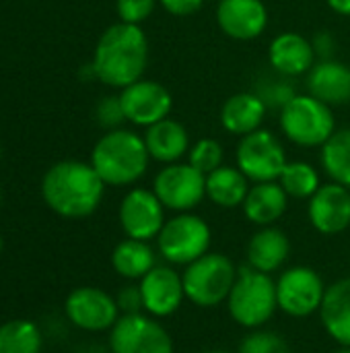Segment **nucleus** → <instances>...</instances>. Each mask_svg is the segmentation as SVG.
Listing matches in <instances>:
<instances>
[{
  "instance_id": "7",
  "label": "nucleus",
  "mask_w": 350,
  "mask_h": 353,
  "mask_svg": "<svg viewBox=\"0 0 350 353\" xmlns=\"http://www.w3.org/2000/svg\"><path fill=\"white\" fill-rule=\"evenodd\" d=\"M208 223L194 213H179L165 221L157 236L161 256L171 265H190L204 256L210 246Z\"/></svg>"
},
{
  "instance_id": "5",
  "label": "nucleus",
  "mask_w": 350,
  "mask_h": 353,
  "mask_svg": "<svg viewBox=\"0 0 350 353\" xmlns=\"http://www.w3.org/2000/svg\"><path fill=\"white\" fill-rule=\"evenodd\" d=\"M237 273L239 271L229 256L221 252H206L198 261L190 263L182 275L186 298L200 308L219 306L221 302H227Z\"/></svg>"
},
{
  "instance_id": "32",
  "label": "nucleus",
  "mask_w": 350,
  "mask_h": 353,
  "mask_svg": "<svg viewBox=\"0 0 350 353\" xmlns=\"http://www.w3.org/2000/svg\"><path fill=\"white\" fill-rule=\"evenodd\" d=\"M258 95L266 103V108H278V110H283L297 93H295V89H293L291 83H287L283 79H270L266 85H262L258 89Z\"/></svg>"
},
{
  "instance_id": "9",
  "label": "nucleus",
  "mask_w": 350,
  "mask_h": 353,
  "mask_svg": "<svg viewBox=\"0 0 350 353\" xmlns=\"http://www.w3.org/2000/svg\"><path fill=\"white\" fill-rule=\"evenodd\" d=\"M324 296V279L311 267H291L276 281L278 308L295 319H305L320 312Z\"/></svg>"
},
{
  "instance_id": "13",
  "label": "nucleus",
  "mask_w": 350,
  "mask_h": 353,
  "mask_svg": "<svg viewBox=\"0 0 350 353\" xmlns=\"http://www.w3.org/2000/svg\"><path fill=\"white\" fill-rule=\"evenodd\" d=\"M68 321L83 331H107L118 323V302L99 288H76L66 298Z\"/></svg>"
},
{
  "instance_id": "33",
  "label": "nucleus",
  "mask_w": 350,
  "mask_h": 353,
  "mask_svg": "<svg viewBox=\"0 0 350 353\" xmlns=\"http://www.w3.org/2000/svg\"><path fill=\"white\" fill-rule=\"evenodd\" d=\"M157 0H116V10L122 19V23L140 25L151 17L155 10Z\"/></svg>"
},
{
  "instance_id": "11",
  "label": "nucleus",
  "mask_w": 350,
  "mask_h": 353,
  "mask_svg": "<svg viewBox=\"0 0 350 353\" xmlns=\"http://www.w3.org/2000/svg\"><path fill=\"white\" fill-rule=\"evenodd\" d=\"M111 353H173V341L165 327L151 316L124 314L109 333Z\"/></svg>"
},
{
  "instance_id": "23",
  "label": "nucleus",
  "mask_w": 350,
  "mask_h": 353,
  "mask_svg": "<svg viewBox=\"0 0 350 353\" xmlns=\"http://www.w3.org/2000/svg\"><path fill=\"white\" fill-rule=\"evenodd\" d=\"M287 203H289V194L283 190L278 182H258L256 186L250 188L241 207L252 223L266 228L276 223L285 215Z\"/></svg>"
},
{
  "instance_id": "26",
  "label": "nucleus",
  "mask_w": 350,
  "mask_h": 353,
  "mask_svg": "<svg viewBox=\"0 0 350 353\" xmlns=\"http://www.w3.org/2000/svg\"><path fill=\"white\" fill-rule=\"evenodd\" d=\"M111 267L126 279H142L151 269L157 267L155 250L142 240H124L111 252Z\"/></svg>"
},
{
  "instance_id": "14",
  "label": "nucleus",
  "mask_w": 350,
  "mask_h": 353,
  "mask_svg": "<svg viewBox=\"0 0 350 353\" xmlns=\"http://www.w3.org/2000/svg\"><path fill=\"white\" fill-rule=\"evenodd\" d=\"M120 101L126 120L146 128L165 120L173 105L171 93L161 83L144 79L122 89Z\"/></svg>"
},
{
  "instance_id": "38",
  "label": "nucleus",
  "mask_w": 350,
  "mask_h": 353,
  "mask_svg": "<svg viewBox=\"0 0 350 353\" xmlns=\"http://www.w3.org/2000/svg\"><path fill=\"white\" fill-rule=\"evenodd\" d=\"M328 6L338 14L350 17V0H328Z\"/></svg>"
},
{
  "instance_id": "6",
  "label": "nucleus",
  "mask_w": 350,
  "mask_h": 353,
  "mask_svg": "<svg viewBox=\"0 0 350 353\" xmlns=\"http://www.w3.org/2000/svg\"><path fill=\"white\" fill-rule=\"evenodd\" d=\"M281 128L299 147H322L334 134V116L318 97L295 95L281 110Z\"/></svg>"
},
{
  "instance_id": "34",
  "label": "nucleus",
  "mask_w": 350,
  "mask_h": 353,
  "mask_svg": "<svg viewBox=\"0 0 350 353\" xmlns=\"http://www.w3.org/2000/svg\"><path fill=\"white\" fill-rule=\"evenodd\" d=\"M95 118H97V122H99L103 128L116 130L118 124H122V122L126 120L120 97H113V95H111V97H103V99L97 103Z\"/></svg>"
},
{
  "instance_id": "1",
  "label": "nucleus",
  "mask_w": 350,
  "mask_h": 353,
  "mask_svg": "<svg viewBox=\"0 0 350 353\" xmlns=\"http://www.w3.org/2000/svg\"><path fill=\"white\" fill-rule=\"evenodd\" d=\"M103 190L105 182L95 168L76 159L54 163L41 180L45 205L68 219H83L95 213L103 199Z\"/></svg>"
},
{
  "instance_id": "19",
  "label": "nucleus",
  "mask_w": 350,
  "mask_h": 353,
  "mask_svg": "<svg viewBox=\"0 0 350 353\" xmlns=\"http://www.w3.org/2000/svg\"><path fill=\"white\" fill-rule=\"evenodd\" d=\"M309 95L328 105H342L350 101V68L338 60H322L309 70Z\"/></svg>"
},
{
  "instance_id": "30",
  "label": "nucleus",
  "mask_w": 350,
  "mask_h": 353,
  "mask_svg": "<svg viewBox=\"0 0 350 353\" xmlns=\"http://www.w3.org/2000/svg\"><path fill=\"white\" fill-rule=\"evenodd\" d=\"M190 165H194L204 176L219 170L223 165V147H221V143H217L215 139H200L190 149Z\"/></svg>"
},
{
  "instance_id": "22",
  "label": "nucleus",
  "mask_w": 350,
  "mask_h": 353,
  "mask_svg": "<svg viewBox=\"0 0 350 353\" xmlns=\"http://www.w3.org/2000/svg\"><path fill=\"white\" fill-rule=\"evenodd\" d=\"M142 139L149 149V155L167 165L177 163L190 147L188 130L184 128V124H179L177 120H171V118H165V120L149 126Z\"/></svg>"
},
{
  "instance_id": "42",
  "label": "nucleus",
  "mask_w": 350,
  "mask_h": 353,
  "mask_svg": "<svg viewBox=\"0 0 350 353\" xmlns=\"http://www.w3.org/2000/svg\"><path fill=\"white\" fill-rule=\"evenodd\" d=\"M0 250H2V238H0Z\"/></svg>"
},
{
  "instance_id": "10",
  "label": "nucleus",
  "mask_w": 350,
  "mask_h": 353,
  "mask_svg": "<svg viewBox=\"0 0 350 353\" xmlns=\"http://www.w3.org/2000/svg\"><path fill=\"white\" fill-rule=\"evenodd\" d=\"M153 192L165 209L188 213L206 196V176L190 163H169L157 174Z\"/></svg>"
},
{
  "instance_id": "29",
  "label": "nucleus",
  "mask_w": 350,
  "mask_h": 353,
  "mask_svg": "<svg viewBox=\"0 0 350 353\" xmlns=\"http://www.w3.org/2000/svg\"><path fill=\"white\" fill-rule=\"evenodd\" d=\"M278 184L293 199H311L320 188V176L314 165L305 161H293L285 165Z\"/></svg>"
},
{
  "instance_id": "20",
  "label": "nucleus",
  "mask_w": 350,
  "mask_h": 353,
  "mask_svg": "<svg viewBox=\"0 0 350 353\" xmlns=\"http://www.w3.org/2000/svg\"><path fill=\"white\" fill-rule=\"evenodd\" d=\"M291 254V242L278 228L266 225L256 232L248 244V265L260 273L278 271Z\"/></svg>"
},
{
  "instance_id": "24",
  "label": "nucleus",
  "mask_w": 350,
  "mask_h": 353,
  "mask_svg": "<svg viewBox=\"0 0 350 353\" xmlns=\"http://www.w3.org/2000/svg\"><path fill=\"white\" fill-rule=\"evenodd\" d=\"M266 118V103L258 93L231 95L221 110V124L227 132L245 137L260 128Z\"/></svg>"
},
{
  "instance_id": "39",
  "label": "nucleus",
  "mask_w": 350,
  "mask_h": 353,
  "mask_svg": "<svg viewBox=\"0 0 350 353\" xmlns=\"http://www.w3.org/2000/svg\"><path fill=\"white\" fill-rule=\"evenodd\" d=\"M83 353H107L105 350H101V347H91V350H87V352Z\"/></svg>"
},
{
  "instance_id": "16",
  "label": "nucleus",
  "mask_w": 350,
  "mask_h": 353,
  "mask_svg": "<svg viewBox=\"0 0 350 353\" xmlns=\"http://www.w3.org/2000/svg\"><path fill=\"white\" fill-rule=\"evenodd\" d=\"M307 215L320 234L334 236L344 232L350 225V190L336 182L320 186L309 199Z\"/></svg>"
},
{
  "instance_id": "17",
  "label": "nucleus",
  "mask_w": 350,
  "mask_h": 353,
  "mask_svg": "<svg viewBox=\"0 0 350 353\" xmlns=\"http://www.w3.org/2000/svg\"><path fill=\"white\" fill-rule=\"evenodd\" d=\"M219 27L233 39H256L268 25V10L262 0H221L217 8Z\"/></svg>"
},
{
  "instance_id": "15",
  "label": "nucleus",
  "mask_w": 350,
  "mask_h": 353,
  "mask_svg": "<svg viewBox=\"0 0 350 353\" xmlns=\"http://www.w3.org/2000/svg\"><path fill=\"white\" fill-rule=\"evenodd\" d=\"M140 292L144 300V310L151 316L163 319L179 310L186 292L182 275L171 267L157 265L140 279Z\"/></svg>"
},
{
  "instance_id": "25",
  "label": "nucleus",
  "mask_w": 350,
  "mask_h": 353,
  "mask_svg": "<svg viewBox=\"0 0 350 353\" xmlns=\"http://www.w3.org/2000/svg\"><path fill=\"white\" fill-rule=\"evenodd\" d=\"M248 192H250V180L239 168L221 165L219 170L206 176V196L223 209H233L243 205Z\"/></svg>"
},
{
  "instance_id": "28",
  "label": "nucleus",
  "mask_w": 350,
  "mask_h": 353,
  "mask_svg": "<svg viewBox=\"0 0 350 353\" xmlns=\"http://www.w3.org/2000/svg\"><path fill=\"white\" fill-rule=\"evenodd\" d=\"M41 333L29 321H10L0 327V353H39Z\"/></svg>"
},
{
  "instance_id": "27",
  "label": "nucleus",
  "mask_w": 350,
  "mask_h": 353,
  "mask_svg": "<svg viewBox=\"0 0 350 353\" xmlns=\"http://www.w3.org/2000/svg\"><path fill=\"white\" fill-rule=\"evenodd\" d=\"M322 165L332 182L350 188V128L334 130L322 145Z\"/></svg>"
},
{
  "instance_id": "4",
  "label": "nucleus",
  "mask_w": 350,
  "mask_h": 353,
  "mask_svg": "<svg viewBox=\"0 0 350 353\" xmlns=\"http://www.w3.org/2000/svg\"><path fill=\"white\" fill-rule=\"evenodd\" d=\"M231 319L245 329H260L278 308L276 281L268 273H260L250 265L239 269L235 285L227 298Z\"/></svg>"
},
{
  "instance_id": "35",
  "label": "nucleus",
  "mask_w": 350,
  "mask_h": 353,
  "mask_svg": "<svg viewBox=\"0 0 350 353\" xmlns=\"http://www.w3.org/2000/svg\"><path fill=\"white\" fill-rule=\"evenodd\" d=\"M118 302V308L124 312V314H140L144 310V300H142V292H140V285H126L122 288V292L118 294L116 298Z\"/></svg>"
},
{
  "instance_id": "43",
  "label": "nucleus",
  "mask_w": 350,
  "mask_h": 353,
  "mask_svg": "<svg viewBox=\"0 0 350 353\" xmlns=\"http://www.w3.org/2000/svg\"><path fill=\"white\" fill-rule=\"evenodd\" d=\"M0 153H2V147H0Z\"/></svg>"
},
{
  "instance_id": "2",
  "label": "nucleus",
  "mask_w": 350,
  "mask_h": 353,
  "mask_svg": "<svg viewBox=\"0 0 350 353\" xmlns=\"http://www.w3.org/2000/svg\"><path fill=\"white\" fill-rule=\"evenodd\" d=\"M149 62V41L138 25L116 23L107 27L95 48L93 74L118 89L140 81Z\"/></svg>"
},
{
  "instance_id": "8",
  "label": "nucleus",
  "mask_w": 350,
  "mask_h": 353,
  "mask_svg": "<svg viewBox=\"0 0 350 353\" xmlns=\"http://www.w3.org/2000/svg\"><path fill=\"white\" fill-rule=\"evenodd\" d=\"M237 168L250 182H276L287 165V155L281 141L270 130H254L241 137L235 153Z\"/></svg>"
},
{
  "instance_id": "31",
  "label": "nucleus",
  "mask_w": 350,
  "mask_h": 353,
  "mask_svg": "<svg viewBox=\"0 0 350 353\" xmlns=\"http://www.w3.org/2000/svg\"><path fill=\"white\" fill-rule=\"evenodd\" d=\"M239 353H291V347L283 335L274 331L256 329L241 341Z\"/></svg>"
},
{
  "instance_id": "41",
  "label": "nucleus",
  "mask_w": 350,
  "mask_h": 353,
  "mask_svg": "<svg viewBox=\"0 0 350 353\" xmlns=\"http://www.w3.org/2000/svg\"><path fill=\"white\" fill-rule=\"evenodd\" d=\"M202 353H229V352H221V350H210V352H202Z\"/></svg>"
},
{
  "instance_id": "21",
  "label": "nucleus",
  "mask_w": 350,
  "mask_h": 353,
  "mask_svg": "<svg viewBox=\"0 0 350 353\" xmlns=\"http://www.w3.org/2000/svg\"><path fill=\"white\" fill-rule=\"evenodd\" d=\"M320 319L326 333L336 343L350 347V277L326 288Z\"/></svg>"
},
{
  "instance_id": "37",
  "label": "nucleus",
  "mask_w": 350,
  "mask_h": 353,
  "mask_svg": "<svg viewBox=\"0 0 350 353\" xmlns=\"http://www.w3.org/2000/svg\"><path fill=\"white\" fill-rule=\"evenodd\" d=\"M314 48H316V54H322L324 60H328L330 50L334 48V41H332V37H330L328 33H320L318 39L314 41Z\"/></svg>"
},
{
  "instance_id": "18",
  "label": "nucleus",
  "mask_w": 350,
  "mask_h": 353,
  "mask_svg": "<svg viewBox=\"0 0 350 353\" xmlns=\"http://www.w3.org/2000/svg\"><path fill=\"white\" fill-rule=\"evenodd\" d=\"M268 60L276 72L283 77H297L305 74L314 68L316 48L303 35L295 31L281 33L272 39L268 50Z\"/></svg>"
},
{
  "instance_id": "3",
  "label": "nucleus",
  "mask_w": 350,
  "mask_h": 353,
  "mask_svg": "<svg viewBox=\"0 0 350 353\" xmlns=\"http://www.w3.org/2000/svg\"><path fill=\"white\" fill-rule=\"evenodd\" d=\"M149 159L144 139L124 128L105 132L91 153V165L109 186H128L140 180L149 168Z\"/></svg>"
},
{
  "instance_id": "40",
  "label": "nucleus",
  "mask_w": 350,
  "mask_h": 353,
  "mask_svg": "<svg viewBox=\"0 0 350 353\" xmlns=\"http://www.w3.org/2000/svg\"><path fill=\"white\" fill-rule=\"evenodd\" d=\"M334 353H350V347H344V345H340V350H338V352H334Z\"/></svg>"
},
{
  "instance_id": "12",
  "label": "nucleus",
  "mask_w": 350,
  "mask_h": 353,
  "mask_svg": "<svg viewBox=\"0 0 350 353\" xmlns=\"http://www.w3.org/2000/svg\"><path fill=\"white\" fill-rule=\"evenodd\" d=\"M120 223L128 238L149 242L157 238L165 225V207L155 192L134 188L122 199Z\"/></svg>"
},
{
  "instance_id": "36",
  "label": "nucleus",
  "mask_w": 350,
  "mask_h": 353,
  "mask_svg": "<svg viewBox=\"0 0 350 353\" xmlns=\"http://www.w3.org/2000/svg\"><path fill=\"white\" fill-rule=\"evenodd\" d=\"M161 6L173 17H188L202 8L204 0H159Z\"/></svg>"
}]
</instances>
